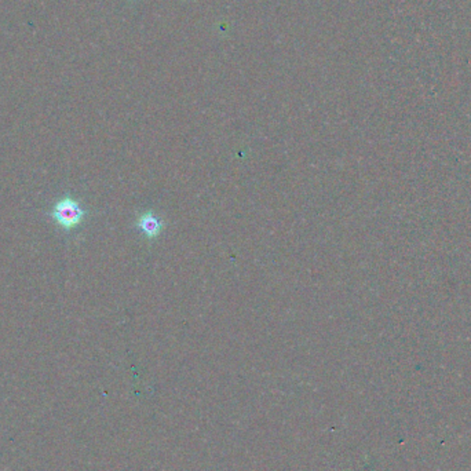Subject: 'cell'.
Instances as JSON below:
<instances>
[{"label": "cell", "instance_id": "cell-1", "mask_svg": "<svg viewBox=\"0 0 471 471\" xmlns=\"http://www.w3.org/2000/svg\"><path fill=\"white\" fill-rule=\"evenodd\" d=\"M86 214L87 212L71 196H66L59 200L57 204L53 207V209L49 212V215L59 224V228L63 229L65 232H71L76 229L85 221Z\"/></svg>", "mask_w": 471, "mask_h": 471}, {"label": "cell", "instance_id": "cell-2", "mask_svg": "<svg viewBox=\"0 0 471 471\" xmlns=\"http://www.w3.org/2000/svg\"><path fill=\"white\" fill-rule=\"evenodd\" d=\"M137 228L142 232V235L145 236L147 238L152 240V238L159 237V235L161 233V231L164 228V224H163L160 216L147 211L138 218Z\"/></svg>", "mask_w": 471, "mask_h": 471}]
</instances>
